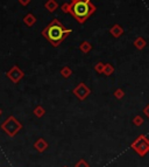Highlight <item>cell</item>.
Segmentation results:
<instances>
[{
    "label": "cell",
    "instance_id": "obj_1",
    "mask_svg": "<svg viewBox=\"0 0 149 167\" xmlns=\"http://www.w3.org/2000/svg\"><path fill=\"white\" fill-rule=\"evenodd\" d=\"M66 34V32L63 29V27L60 25V24H57V22H54V24H51V25L47 28L45 30V35L48 36V39H49L55 45H57L61 40H63V37L64 35Z\"/></svg>",
    "mask_w": 149,
    "mask_h": 167
},
{
    "label": "cell",
    "instance_id": "obj_2",
    "mask_svg": "<svg viewBox=\"0 0 149 167\" xmlns=\"http://www.w3.org/2000/svg\"><path fill=\"white\" fill-rule=\"evenodd\" d=\"M90 12H91V7H90L89 2L86 0H78L72 6V13L79 20H84L85 18L90 14Z\"/></svg>",
    "mask_w": 149,
    "mask_h": 167
}]
</instances>
